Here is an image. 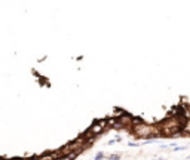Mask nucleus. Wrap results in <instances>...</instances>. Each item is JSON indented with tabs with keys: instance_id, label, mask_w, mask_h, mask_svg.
<instances>
[{
	"instance_id": "f257e3e1",
	"label": "nucleus",
	"mask_w": 190,
	"mask_h": 160,
	"mask_svg": "<svg viewBox=\"0 0 190 160\" xmlns=\"http://www.w3.org/2000/svg\"><path fill=\"white\" fill-rule=\"evenodd\" d=\"M184 132H187V134H190V120H187V123L184 125Z\"/></svg>"
}]
</instances>
